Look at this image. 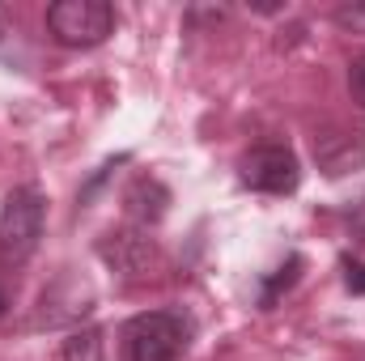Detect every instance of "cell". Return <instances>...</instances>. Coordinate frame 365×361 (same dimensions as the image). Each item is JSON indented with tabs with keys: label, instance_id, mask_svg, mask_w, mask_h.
<instances>
[{
	"label": "cell",
	"instance_id": "cell-12",
	"mask_svg": "<svg viewBox=\"0 0 365 361\" xmlns=\"http://www.w3.org/2000/svg\"><path fill=\"white\" fill-rule=\"evenodd\" d=\"M344 285H349V293H365V264L361 260H344Z\"/></svg>",
	"mask_w": 365,
	"mask_h": 361
},
{
	"label": "cell",
	"instance_id": "cell-2",
	"mask_svg": "<svg viewBox=\"0 0 365 361\" xmlns=\"http://www.w3.org/2000/svg\"><path fill=\"white\" fill-rule=\"evenodd\" d=\"M43 225H47L43 191L38 187H13L4 195V208H0V264L4 268H21L38 251Z\"/></svg>",
	"mask_w": 365,
	"mask_h": 361
},
{
	"label": "cell",
	"instance_id": "cell-14",
	"mask_svg": "<svg viewBox=\"0 0 365 361\" xmlns=\"http://www.w3.org/2000/svg\"><path fill=\"white\" fill-rule=\"evenodd\" d=\"M0 34H4V13H0Z\"/></svg>",
	"mask_w": 365,
	"mask_h": 361
},
{
	"label": "cell",
	"instance_id": "cell-4",
	"mask_svg": "<svg viewBox=\"0 0 365 361\" xmlns=\"http://www.w3.org/2000/svg\"><path fill=\"white\" fill-rule=\"evenodd\" d=\"M238 179H242V187L264 191V195H289L302 183V166L289 145H255L238 162Z\"/></svg>",
	"mask_w": 365,
	"mask_h": 361
},
{
	"label": "cell",
	"instance_id": "cell-11",
	"mask_svg": "<svg viewBox=\"0 0 365 361\" xmlns=\"http://www.w3.org/2000/svg\"><path fill=\"white\" fill-rule=\"evenodd\" d=\"M349 90H353V102L365 106V51L349 64Z\"/></svg>",
	"mask_w": 365,
	"mask_h": 361
},
{
	"label": "cell",
	"instance_id": "cell-1",
	"mask_svg": "<svg viewBox=\"0 0 365 361\" xmlns=\"http://www.w3.org/2000/svg\"><path fill=\"white\" fill-rule=\"evenodd\" d=\"M195 336L191 315L182 310H145L123 323V361H179Z\"/></svg>",
	"mask_w": 365,
	"mask_h": 361
},
{
	"label": "cell",
	"instance_id": "cell-3",
	"mask_svg": "<svg viewBox=\"0 0 365 361\" xmlns=\"http://www.w3.org/2000/svg\"><path fill=\"white\" fill-rule=\"evenodd\" d=\"M47 30L64 47H98L115 34V4H106V0H56V4H47Z\"/></svg>",
	"mask_w": 365,
	"mask_h": 361
},
{
	"label": "cell",
	"instance_id": "cell-10",
	"mask_svg": "<svg viewBox=\"0 0 365 361\" xmlns=\"http://www.w3.org/2000/svg\"><path fill=\"white\" fill-rule=\"evenodd\" d=\"M336 26H344L353 34H365V4H340L336 9Z\"/></svg>",
	"mask_w": 365,
	"mask_h": 361
},
{
	"label": "cell",
	"instance_id": "cell-9",
	"mask_svg": "<svg viewBox=\"0 0 365 361\" xmlns=\"http://www.w3.org/2000/svg\"><path fill=\"white\" fill-rule=\"evenodd\" d=\"M60 361H102V332L98 327H77L64 336Z\"/></svg>",
	"mask_w": 365,
	"mask_h": 361
},
{
	"label": "cell",
	"instance_id": "cell-5",
	"mask_svg": "<svg viewBox=\"0 0 365 361\" xmlns=\"http://www.w3.org/2000/svg\"><path fill=\"white\" fill-rule=\"evenodd\" d=\"M314 162L327 179H340L365 162V136L357 128H323L314 132Z\"/></svg>",
	"mask_w": 365,
	"mask_h": 361
},
{
	"label": "cell",
	"instance_id": "cell-8",
	"mask_svg": "<svg viewBox=\"0 0 365 361\" xmlns=\"http://www.w3.org/2000/svg\"><path fill=\"white\" fill-rule=\"evenodd\" d=\"M302 268H306V260L293 251V255H284V264H276L264 280H259V310H272L276 302H280V293H289L297 280H302Z\"/></svg>",
	"mask_w": 365,
	"mask_h": 361
},
{
	"label": "cell",
	"instance_id": "cell-7",
	"mask_svg": "<svg viewBox=\"0 0 365 361\" xmlns=\"http://www.w3.org/2000/svg\"><path fill=\"white\" fill-rule=\"evenodd\" d=\"M123 208L136 225H158L170 208V187L162 179H153V175H136L123 191Z\"/></svg>",
	"mask_w": 365,
	"mask_h": 361
},
{
	"label": "cell",
	"instance_id": "cell-13",
	"mask_svg": "<svg viewBox=\"0 0 365 361\" xmlns=\"http://www.w3.org/2000/svg\"><path fill=\"white\" fill-rule=\"evenodd\" d=\"M4 310H9V289L0 285V315H4Z\"/></svg>",
	"mask_w": 365,
	"mask_h": 361
},
{
	"label": "cell",
	"instance_id": "cell-6",
	"mask_svg": "<svg viewBox=\"0 0 365 361\" xmlns=\"http://www.w3.org/2000/svg\"><path fill=\"white\" fill-rule=\"evenodd\" d=\"M98 255H102L115 272H123V276H140V272H149L158 247H153V238H145L140 230H110V234H102Z\"/></svg>",
	"mask_w": 365,
	"mask_h": 361
}]
</instances>
